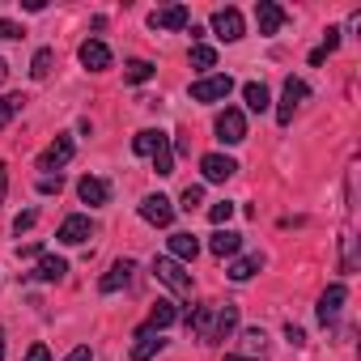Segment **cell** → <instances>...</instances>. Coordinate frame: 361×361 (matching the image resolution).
I'll use <instances>...</instances> for the list:
<instances>
[{
	"instance_id": "6da1fadb",
	"label": "cell",
	"mask_w": 361,
	"mask_h": 361,
	"mask_svg": "<svg viewBox=\"0 0 361 361\" xmlns=\"http://www.w3.org/2000/svg\"><path fill=\"white\" fill-rule=\"evenodd\" d=\"M153 276L170 289V293H178V298H192V272L178 264V259H170V255H161V259H153Z\"/></svg>"
},
{
	"instance_id": "7a4b0ae2",
	"label": "cell",
	"mask_w": 361,
	"mask_h": 361,
	"mask_svg": "<svg viewBox=\"0 0 361 361\" xmlns=\"http://www.w3.org/2000/svg\"><path fill=\"white\" fill-rule=\"evenodd\" d=\"M213 128H217V140H221V145H243V140H247V119H243V111H234V106H226Z\"/></svg>"
},
{
	"instance_id": "3957f363",
	"label": "cell",
	"mask_w": 361,
	"mask_h": 361,
	"mask_svg": "<svg viewBox=\"0 0 361 361\" xmlns=\"http://www.w3.org/2000/svg\"><path fill=\"white\" fill-rule=\"evenodd\" d=\"M230 90H234L230 77H200V81L192 85V98H196V102H221V98H230Z\"/></svg>"
},
{
	"instance_id": "277c9868",
	"label": "cell",
	"mask_w": 361,
	"mask_h": 361,
	"mask_svg": "<svg viewBox=\"0 0 361 361\" xmlns=\"http://www.w3.org/2000/svg\"><path fill=\"white\" fill-rule=\"evenodd\" d=\"M73 149H77V145H73V136H56V140L39 153V170H47V174H51V170H60V166L73 157Z\"/></svg>"
},
{
	"instance_id": "5b68a950",
	"label": "cell",
	"mask_w": 361,
	"mask_h": 361,
	"mask_svg": "<svg viewBox=\"0 0 361 361\" xmlns=\"http://www.w3.org/2000/svg\"><path fill=\"white\" fill-rule=\"evenodd\" d=\"M200 170H204L209 183H226V178H234L238 161H234V157H226V153H204V157H200Z\"/></svg>"
},
{
	"instance_id": "8992f818",
	"label": "cell",
	"mask_w": 361,
	"mask_h": 361,
	"mask_svg": "<svg viewBox=\"0 0 361 361\" xmlns=\"http://www.w3.org/2000/svg\"><path fill=\"white\" fill-rule=\"evenodd\" d=\"M213 30H217V39L238 43V39H243V13H238V9H217V13H213Z\"/></svg>"
},
{
	"instance_id": "52a82bcc",
	"label": "cell",
	"mask_w": 361,
	"mask_h": 361,
	"mask_svg": "<svg viewBox=\"0 0 361 361\" xmlns=\"http://www.w3.org/2000/svg\"><path fill=\"white\" fill-rule=\"evenodd\" d=\"M302 98H306V81L289 77V81H285V94H281V106H276V119H281V123H293V111H298Z\"/></svg>"
},
{
	"instance_id": "ba28073f",
	"label": "cell",
	"mask_w": 361,
	"mask_h": 361,
	"mask_svg": "<svg viewBox=\"0 0 361 361\" xmlns=\"http://www.w3.org/2000/svg\"><path fill=\"white\" fill-rule=\"evenodd\" d=\"M140 217H145L149 226H170V221H174V204H170L166 196H145V200H140Z\"/></svg>"
},
{
	"instance_id": "9c48e42d",
	"label": "cell",
	"mask_w": 361,
	"mask_h": 361,
	"mask_svg": "<svg viewBox=\"0 0 361 361\" xmlns=\"http://www.w3.org/2000/svg\"><path fill=\"white\" fill-rule=\"evenodd\" d=\"M90 234H94V226H90V217H81V213H73V217H64V226H60V234H56V238H60L64 247H81V243H85Z\"/></svg>"
},
{
	"instance_id": "30bf717a",
	"label": "cell",
	"mask_w": 361,
	"mask_h": 361,
	"mask_svg": "<svg viewBox=\"0 0 361 361\" xmlns=\"http://www.w3.org/2000/svg\"><path fill=\"white\" fill-rule=\"evenodd\" d=\"M344 298H348V289H344L340 281H336V285H327V293L319 298V323H323V327H331V323H336V314H340Z\"/></svg>"
},
{
	"instance_id": "8fae6325",
	"label": "cell",
	"mask_w": 361,
	"mask_h": 361,
	"mask_svg": "<svg viewBox=\"0 0 361 361\" xmlns=\"http://www.w3.org/2000/svg\"><path fill=\"white\" fill-rule=\"evenodd\" d=\"M255 26H259V35H276L285 26V9L276 5V0H259L255 5Z\"/></svg>"
},
{
	"instance_id": "7c38bea8",
	"label": "cell",
	"mask_w": 361,
	"mask_h": 361,
	"mask_svg": "<svg viewBox=\"0 0 361 361\" xmlns=\"http://www.w3.org/2000/svg\"><path fill=\"white\" fill-rule=\"evenodd\" d=\"M81 64H85L90 73L111 68V47H106L102 39H85V43H81Z\"/></svg>"
},
{
	"instance_id": "4fadbf2b",
	"label": "cell",
	"mask_w": 361,
	"mask_h": 361,
	"mask_svg": "<svg viewBox=\"0 0 361 361\" xmlns=\"http://www.w3.org/2000/svg\"><path fill=\"white\" fill-rule=\"evenodd\" d=\"M161 331H153V327H140L136 336H132V361H149L153 353H161Z\"/></svg>"
},
{
	"instance_id": "5bb4252c",
	"label": "cell",
	"mask_w": 361,
	"mask_h": 361,
	"mask_svg": "<svg viewBox=\"0 0 361 361\" xmlns=\"http://www.w3.org/2000/svg\"><path fill=\"white\" fill-rule=\"evenodd\" d=\"M64 272H68V264H64L60 255H39V264H35V272H30V281H43V285H56V281H64Z\"/></svg>"
},
{
	"instance_id": "9a60e30c",
	"label": "cell",
	"mask_w": 361,
	"mask_h": 361,
	"mask_svg": "<svg viewBox=\"0 0 361 361\" xmlns=\"http://www.w3.org/2000/svg\"><path fill=\"white\" fill-rule=\"evenodd\" d=\"M77 196H81V204H90V209H98V204H106L111 200V188L102 183V178H94V174H85L81 183H77Z\"/></svg>"
},
{
	"instance_id": "2e32d148",
	"label": "cell",
	"mask_w": 361,
	"mask_h": 361,
	"mask_svg": "<svg viewBox=\"0 0 361 361\" xmlns=\"http://www.w3.org/2000/svg\"><path fill=\"white\" fill-rule=\"evenodd\" d=\"M149 26H153V30H183V26H188V9H183V5H166V9H157V13L149 18Z\"/></svg>"
},
{
	"instance_id": "e0dca14e",
	"label": "cell",
	"mask_w": 361,
	"mask_h": 361,
	"mask_svg": "<svg viewBox=\"0 0 361 361\" xmlns=\"http://www.w3.org/2000/svg\"><path fill=\"white\" fill-rule=\"evenodd\" d=\"M209 251H213L217 259H230V255L243 251V234H234V230H217V234L209 238Z\"/></svg>"
},
{
	"instance_id": "ac0fdd59",
	"label": "cell",
	"mask_w": 361,
	"mask_h": 361,
	"mask_svg": "<svg viewBox=\"0 0 361 361\" xmlns=\"http://www.w3.org/2000/svg\"><path fill=\"white\" fill-rule=\"evenodd\" d=\"M200 255V243H196V234H170V259H178V264H192Z\"/></svg>"
},
{
	"instance_id": "d6986e66",
	"label": "cell",
	"mask_w": 361,
	"mask_h": 361,
	"mask_svg": "<svg viewBox=\"0 0 361 361\" xmlns=\"http://www.w3.org/2000/svg\"><path fill=\"white\" fill-rule=\"evenodd\" d=\"M132 272H136V264H132V259H119V264L98 281V289H102V293H115V289H123V285L132 281Z\"/></svg>"
},
{
	"instance_id": "ffe728a7",
	"label": "cell",
	"mask_w": 361,
	"mask_h": 361,
	"mask_svg": "<svg viewBox=\"0 0 361 361\" xmlns=\"http://www.w3.org/2000/svg\"><path fill=\"white\" fill-rule=\"evenodd\" d=\"M213 319H217V306H196V310H188V327H192L200 340H213Z\"/></svg>"
},
{
	"instance_id": "44dd1931",
	"label": "cell",
	"mask_w": 361,
	"mask_h": 361,
	"mask_svg": "<svg viewBox=\"0 0 361 361\" xmlns=\"http://www.w3.org/2000/svg\"><path fill=\"white\" fill-rule=\"evenodd\" d=\"M238 327V306H217V319H213V340H226L230 331Z\"/></svg>"
},
{
	"instance_id": "7402d4cb",
	"label": "cell",
	"mask_w": 361,
	"mask_h": 361,
	"mask_svg": "<svg viewBox=\"0 0 361 361\" xmlns=\"http://www.w3.org/2000/svg\"><path fill=\"white\" fill-rule=\"evenodd\" d=\"M259 268H264V255H243V259L230 264V281H251Z\"/></svg>"
},
{
	"instance_id": "603a6c76",
	"label": "cell",
	"mask_w": 361,
	"mask_h": 361,
	"mask_svg": "<svg viewBox=\"0 0 361 361\" xmlns=\"http://www.w3.org/2000/svg\"><path fill=\"white\" fill-rule=\"evenodd\" d=\"M243 98H247V106H251V111H268V102H272L264 81H247V85H243Z\"/></svg>"
},
{
	"instance_id": "cb8c5ba5",
	"label": "cell",
	"mask_w": 361,
	"mask_h": 361,
	"mask_svg": "<svg viewBox=\"0 0 361 361\" xmlns=\"http://www.w3.org/2000/svg\"><path fill=\"white\" fill-rule=\"evenodd\" d=\"M153 170H157V174H174V149H170V136L157 140V149H153Z\"/></svg>"
},
{
	"instance_id": "d4e9b609",
	"label": "cell",
	"mask_w": 361,
	"mask_h": 361,
	"mask_svg": "<svg viewBox=\"0 0 361 361\" xmlns=\"http://www.w3.org/2000/svg\"><path fill=\"white\" fill-rule=\"evenodd\" d=\"M174 319H178V310H174L170 302H157V306L149 310V323H145V327H153V331H166Z\"/></svg>"
},
{
	"instance_id": "484cf974",
	"label": "cell",
	"mask_w": 361,
	"mask_h": 361,
	"mask_svg": "<svg viewBox=\"0 0 361 361\" xmlns=\"http://www.w3.org/2000/svg\"><path fill=\"white\" fill-rule=\"evenodd\" d=\"M22 106H26L22 94H5V98H0V128H9V123L22 115Z\"/></svg>"
},
{
	"instance_id": "4316f807",
	"label": "cell",
	"mask_w": 361,
	"mask_h": 361,
	"mask_svg": "<svg viewBox=\"0 0 361 361\" xmlns=\"http://www.w3.org/2000/svg\"><path fill=\"white\" fill-rule=\"evenodd\" d=\"M153 73H157V68H153L149 60H128V64H123V81H132V85H145Z\"/></svg>"
},
{
	"instance_id": "83f0119b",
	"label": "cell",
	"mask_w": 361,
	"mask_h": 361,
	"mask_svg": "<svg viewBox=\"0 0 361 361\" xmlns=\"http://www.w3.org/2000/svg\"><path fill=\"white\" fill-rule=\"evenodd\" d=\"M166 132H157V128H145V132H136V140H132V149L140 153V157H153V149H157V140H161Z\"/></svg>"
},
{
	"instance_id": "f1b7e54d",
	"label": "cell",
	"mask_w": 361,
	"mask_h": 361,
	"mask_svg": "<svg viewBox=\"0 0 361 361\" xmlns=\"http://www.w3.org/2000/svg\"><path fill=\"white\" fill-rule=\"evenodd\" d=\"M264 344H268L264 327H247V331H243V357H251V353H264Z\"/></svg>"
},
{
	"instance_id": "f546056e",
	"label": "cell",
	"mask_w": 361,
	"mask_h": 361,
	"mask_svg": "<svg viewBox=\"0 0 361 361\" xmlns=\"http://www.w3.org/2000/svg\"><path fill=\"white\" fill-rule=\"evenodd\" d=\"M51 64H56V51H51V47H43V51L35 56V64H30V77H35V81H43V77L51 73Z\"/></svg>"
},
{
	"instance_id": "4dcf8cb0",
	"label": "cell",
	"mask_w": 361,
	"mask_h": 361,
	"mask_svg": "<svg viewBox=\"0 0 361 361\" xmlns=\"http://www.w3.org/2000/svg\"><path fill=\"white\" fill-rule=\"evenodd\" d=\"M192 64H196V68H213V64H217V51L204 47V43H196V47H192Z\"/></svg>"
},
{
	"instance_id": "1f68e13d",
	"label": "cell",
	"mask_w": 361,
	"mask_h": 361,
	"mask_svg": "<svg viewBox=\"0 0 361 361\" xmlns=\"http://www.w3.org/2000/svg\"><path fill=\"white\" fill-rule=\"evenodd\" d=\"M204 204V188H183V196H178V209H200Z\"/></svg>"
},
{
	"instance_id": "d6a6232c",
	"label": "cell",
	"mask_w": 361,
	"mask_h": 361,
	"mask_svg": "<svg viewBox=\"0 0 361 361\" xmlns=\"http://www.w3.org/2000/svg\"><path fill=\"white\" fill-rule=\"evenodd\" d=\"M230 217H234V204H230V200H221V204L209 209V221H213V226H226Z\"/></svg>"
},
{
	"instance_id": "836d02e7",
	"label": "cell",
	"mask_w": 361,
	"mask_h": 361,
	"mask_svg": "<svg viewBox=\"0 0 361 361\" xmlns=\"http://www.w3.org/2000/svg\"><path fill=\"white\" fill-rule=\"evenodd\" d=\"M60 188H64V178H60V174H56V178H51V174L39 178V192H43V196H51V192H60Z\"/></svg>"
},
{
	"instance_id": "e575fe53",
	"label": "cell",
	"mask_w": 361,
	"mask_h": 361,
	"mask_svg": "<svg viewBox=\"0 0 361 361\" xmlns=\"http://www.w3.org/2000/svg\"><path fill=\"white\" fill-rule=\"evenodd\" d=\"M22 361H51V348H47V344H30Z\"/></svg>"
},
{
	"instance_id": "d590c367",
	"label": "cell",
	"mask_w": 361,
	"mask_h": 361,
	"mask_svg": "<svg viewBox=\"0 0 361 361\" xmlns=\"http://www.w3.org/2000/svg\"><path fill=\"white\" fill-rule=\"evenodd\" d=\"M285 340H289V344H306V331H302L298 323H285Z\"/></svg>"
},
{
	"instance_id": "8d00e7d4",
	"label": "cell",
	"mask_w": 361,
	"mask_h": 361,
	"mask_svg": "<svg viewBox=\"0 0 361 361\" xmlns=\"http://www.w3.org/2000/svg\"><path fill=\"white\" fill-rule=\"evenodd\" d=\"M0 39H22V26H18V22H5V18H0Z\"/></svg>"
},
{
	"instance_id": "74e56055",
	"label": "cell",
	"mask_w": 361,
	"mask_h": 361,
	"mask_svg": "<svg viewBox=\"0 0 361 361\" xmlns=\"http://www.w3.org/2000/svg\"><path fill=\"white\" fill-rule=\"evenodd\" d=\"M35 217H39V213H35V209H26V213L13 221V230H18V234H22V230H30V226H35Z\"/></svg>"
},
{
	"instance_id": "f35d334b",
	"label": "cell",
	"mask_w": 361,
	"mask_h": 361,
	"mask_svg": "<svg viewBox=\"0 0 361 361\" xmlns=\"http://www.w3.org/2000/svg\"><path fill=\"white\" fill-rule=\"evenodd\" d=\"M35 255H43V247H39V243H26V247H18V259H35Z\"/></svg>"
},
{
	"instance_id": "ab89813d",
	"label": "cell",
	"mask_w": 361,
	"mask_h": 361,
	"mask_svg": "<svg viewBox=\"0 0 361 361\" xmlns=\"http://www.w3.org/2000/svg\"><path fill=\"white\" fill-rule=\"evenodd\" d=\"M336 47H340V30L331 26V30H327V39H323V51H336Z\"/></svg>"
},
{
	"instance_id": "60d3db41",
	"label": "cell",
	"mask_w": 361,
	"mask_h": 361,
	"mask_svg": "<svg viewBox=\"0 0 361 361\" xmlns=\"http://www.w3.org/2000/svg\"><path fill=\"white\" fill-rule=\"evenodd\" d=\"M64 361H90V348H85V344H81V348H73V353H68V357H64Z\"/></svg>"
},
{
	"instance_id": "b9f144b4",
	"label": "cell",
	"mask_w": 361,
	"mask_h": 361,
	"mask_svg": "<svg viewBox=\"0 0 361 361\" xmlns=\"http://www.w3.org/2000/svg\"><path fill=\"white\" fill-rule=\"evenodd\" d=\"M5 192H9V170L0 166V200H5Z\"/></svg>"
},
{
	"instance_id": "7bdbcfd3",
	"label": "cell",
	"mask_w": 361,
	"mask_h": 361,
	"mask_svg": "<svg viewBox=\"0 0 361 361\" xmlns=\"http://www.w3.org/2000/svg\"><path fill=\"white\" fill-rule=\"evenodd\" d=\"M226 361H251V357H243V353H226Z\"/></svg>"
},
{
	"instance_id": "ee69618b",
	"label": "cell",
	"mask_w": 361,
	"mask_h": 361,
	"mask_svg": "<svg viewBox=\"0 0 361 361\" xmlns=\"http://www.w3.org/2000/svg\"><path fill=\"white\" fill-rule=\"evenodd\" d=\"M5 77H9V64H5V60H0V81H5Z\"/></svg>"
},
{
	"instance_id": "f6af8a7d",
	"label": "cell",
	"mask_w": 361,
	"mask_h": 361,
	"mask_svg": "<svg viewBox=\"0 0 361 361\" xmlns=\"http://www.w3.org/2000/svg\"><path fill=\"white\" fill-rule=\"evenodd\" d=\"M0 361H5V331H0Z\"/></svg>"
}]
</instances>
